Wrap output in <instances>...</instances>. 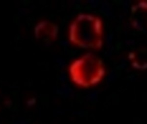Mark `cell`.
<instances>
[{
  "label": "cell",
  "instance_id": "obj_2",
  "mask_svg": "<svg viewBox=\"0 0 147 124\" xmlns=\"http://www.w3.org/2000/svg\"><path fill=\"white\" fill-rule=\"evenodd\" d=\"M69 72L73 82L84 88L99 84L105 74L102 60L91 53H87L73 62Z\"/></svg>",
  "mask_w": 147,
  "mask_h": 124
},
{
  "label": "cell",
  "instance_id": "obj_7",
  "mask_svg": "<svg viewBox=\"0 0 147 124\" xmlns=\"http://www.w3.org/2000/svg\"><path fill=\"white\" fill-rule=\"evenodd\" d=\"M137 8H138V7L137 5H132V7H131V12H132V14L136 13V11H137Z\"/></svg>",
  "mask_w": 147,
  "mask_h": 124
},
{
  "label": "cell",
  "instance_id": "obj_5",
  "mask_svg": "<svg viewBox=\"0 0 147 124\" xmlns=\"http://www.w3.org/2000/svg\"><path fill=\"white\" fill-rule=\"evenodd\" d=\"M131 65H132V67L136 69V70H141V65L137 61L134 60V61H132V63H131Z\"/></svg>",
  "mask_w": 147,
  "mask_h": 124
},
{
  "label": "cell",
  "instance_id": "obj_8",
  "mask_svg": "<svg viewBox=\"0 0 147 124\" xmlns=\"http://www.w3.org/2000/svg\"><path fill=\"white\" fill-rule=\"evenodd\" d=\"M141 70H147V62H145L141 65Z\"/></svg>",
  "mask_w": 147,
  "mask_h": 124
},
{
  "label": "cell",
  "instance_id": "obj_6",
  "mask_svg": "<svg viewBox=\"0 0 147 124\" xmlns=\"http://www.w3.org/2000/svg\"><path fill=\"white\" fill-rule=\"evenodd\" d=\"M136 53L135 52H130L128 55V58L131 62L136 60Z\"/></svg>",
  "mask_w": 147,
  "mask_h": 124
},
{
  "label": "cell",
  "instance_id": "obj_1",
  "mask_svg": "<svg viewBox=\"0 0 147 124\" xmlns=\"http://www.w3.org/2000/svg\"><path fill=\"white\" fill-rule=\"evenodd\" d=\"M102 36V20L92 14H79L69 27V40L81 48L100 50L103 45Z\"/></svg>",
  "mask_w": 147,
  "mask_h": 124
},
{
  "label": "cell",
  "instance_id": "obj_9",
  "mask_svg": "<svg viewBox=\"0 0 147 124\" xmlns=\"http://www.w3.org/2000/svg\"><path fill=\"white\" fill-rule=\"evenodd\" d=\"M132 26H133L134 27L136 28V27L137 26V23H136V20H134V21H132Z\"/></svg>",
  "mask_w": 147,
  "mask_h": 124
},
{
  "label": "cell",
  "instance_id": "obj_3",
  "mask_svg": "<svg viewBox=\"0 0 147 124\" xmlns=\"http://www.w3.org/2000/svg\"><path fill=\"white\" fill-rule=\"evenodd\" d=\"M59 33L57 25L48 21H42L37 23L34 29L37 39L46 44H51L55 41Z\"/></svg>",
  "mask_w": 147,
  "mask_h": 124
},
{
  "label": "cell",
  "instance_id": "obj_4",
  "mask_svg": "<svg viewBox=\"0 0 147 124\" xmlns=\"http://www.w3.org/2000/svg\"><path fill=\"white\" fill-rule=\"evenodd\" d=\"M138 7L141 8L142 10H147V1H141L138 4Z\"/></svg>",
  "mask_w": 147,
  "mask_h": 124
}]
</instances>
